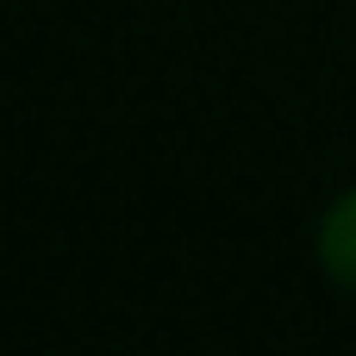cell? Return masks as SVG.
Here are the masks:
<instances>
[{
  "label": "cell",
  "mask_w": 356,
  "mask_h": 356,
  "mask_svg": "<svg viewBox=\"0 0 356 356\" xmlns=\"http://www.w3.org/2000/svg\"><path fill=\"white\" fill-rule=\"evenodd\" d=\"M313 250H319L325 282H332V288H344V294H356V188H350V194H338V200L325 207Z\"/></svg>",
  "instance_id": "6da1fadb"
}]
</instances>
